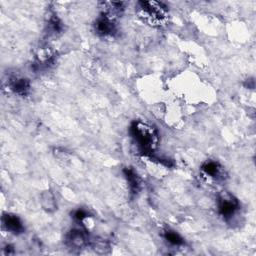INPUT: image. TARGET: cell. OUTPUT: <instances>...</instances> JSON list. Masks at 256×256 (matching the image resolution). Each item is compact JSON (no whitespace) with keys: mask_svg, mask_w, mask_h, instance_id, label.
Masks as SVG:
<instances>
[{"mask_svg":"<svg viewBox=\"0 0 256 256\" xmlns=\"http://www.w3.org/2000/svg\"><path fill=\"white\" fill-rule=\"evenodd\" d=\"M130 133L142 154L151 155L153 153L158 142V134L154 127L142 121H134L130 126Z\"/></svg>","mask_w":256,"mask_h":256,"instance_id":"1","label":"cell"},{"mask_svg":"<svg viewBox=\"0 0 256 256\" xmlns=\"http://www.w3.org/2000/svg\"><path fill=\"white\" fill-rule=\"evenodd\" d=\"M139 10L143 16L152 25H162L166 19L167 9L163 3L156 1L139 2Z\"/></svg>","mask_w":256,"mask_h":256,"instance_id":"2","label":"cell"},{"mask_svg":"<svg viewBox=\"0 0 256 256\" xmlns=\"http://www.w3.org/2000/svg\"><path fill=\"white\" fill-rule=\"evenodd\" d=\"M238 207H239V202L232 194L223 191L219 195L218 210L223 217L225 218L231 217L237 211Z\"/></svg>","mask_w":256,"mask_h":256,"instance_id":"3","label":"cell"},{"mask_svg":"<svg viewBox=\"0 0 256 256\" xmlns=\"http://www.w3.org/2000/svg\"><path fill=\"white\" fill-rule=\"evenodd\" d=\"M95 29L101 36H112L116 32L114 18L102 13L95 23Z\"/></svg>","mask_w":256,"mask_h":256,"instance_id":"4","label":"cell"},{"mask_svg":"<svg viewBox=\"0 0 256 256\" xmlns=\"http://www.w3.org/2000/svg\"><path fill=\"white\" fill-rule=\"evenodd\" d=\"M88 242V237L82 229H73L66 236V243L70 248L80 249Z\"/></svg>","mask_w":256,"mask_h":256,"instance_id":"5","label":"cell"},{"mask_svg":"<svg viewBox=\"0 0 256 256\" xmlns=\"http://www.w3.org/2000/svg\"><path fill=\"white\" fill-rule=\"evenodd\" d=\"M2 226L7 231L13 234H20L24 231V226L20 218L14 214H3L2 216Z\"/></svg>","mask_w":256,"mask_h":256,"instance_id":"6","label":"cell"},{"mask_svg":"<svg viewBox=\"0 0 256 256\" xmlns=\"http://www.w3.org/2000/svg\"><path fill=\"white\" fill-rule=\"evenodd\" d=\"M201 171L205 176L212 178L214 180L223 178L222 167L218 162L213 160H208L205 163H203V165L201 166Z\"/></svg>","mask_w":256,"mask_h":256,"instance_id":"7","label":"cell"},{"mask_svg":"<svg viewBox=\"0 0 256 256\" xmlns=\"http://www.w3.org/2000/svg\"><path fill=\"white\" fill-rule=\"evenodd\" d=\"M9 87L15 94L20 96H26L30 91V83L25 78H11L9 80Z\"/></svg>","mask_w":256,"mask_h":256,"instance_id":"8","label":"cell"},{"mask_svg":"<svg viewBox=\"0 0 256 256\" xmlns=\"http://www.w3.org/2000/svg\"><path fill=\"white\" fill-rule=\"evenodd\" d=\"M124 175L127 180V183L129 185V188L132 193H137L140 189V179L137 175V173L132 168H125L124 169Z\"/></svg>","mask_w":256,"mask_h":256,"instance_id":"9","label":"cell"},{"mask_svg":"<svg viewBox=\"0 0 256 256\" xmlns=\"http://www.w3.org/2000/svg\"><path fill=\"white\" fill-rule=\"evenodd\" d=\"M41 204H42V207L48 212H51V211L55 210L56 201H55V197L52 194V192L45 191V192L42 193V195H41Z\"/></svg>","mask_w":256,"mask_h":256,"instance_id":"10","label":"cell"},{"mask_svg":"<svg viewBox=\"0 0 256 256\" xmlns=\"http://www.w3.org/2000/svg\"><path fill=\"white\" fill-rule=\"evenodd\" d=\"M164 238L167 242H169L170 244L175 245V246H179L184 243L183 238L176 231L171 230V229L164 231Z\"/></svg>","mask_w":256,"mask_h":256,"instance_id":"11","label":"cell"},{"mask_svg":"<svg viewBox=\"0 0 256 256\" xmlns=\"http://www.w3.org/2000/svg\"><path fill=\"white\" fill-rule=\"evenodd\" d=\"M47 27H48L49 32L52 33V34L60 33L63 29V25H62L61 21L59 20V18L56 15H52V16L49 17Z\"/></svg>","mask_w":256,"mask_h":256,"instance_id":"12","label":"cell"},{"mask_svg":"<svg viewBox=\"0 0 256 256\" xmlns=\"http://www.w3.org/2000/svg\"><path fill=\"white\" fill-rule=\"evenodd\" d=\"M74 218L77 220V221H79V222H83L86 218H88L89 216H88V213H87V211L86 210H84V209H77L75 212H74Z\"/></svg>","mask_w":256,"mask_h":256,"instance_id":"13","label":"cell"}]
</instances>
